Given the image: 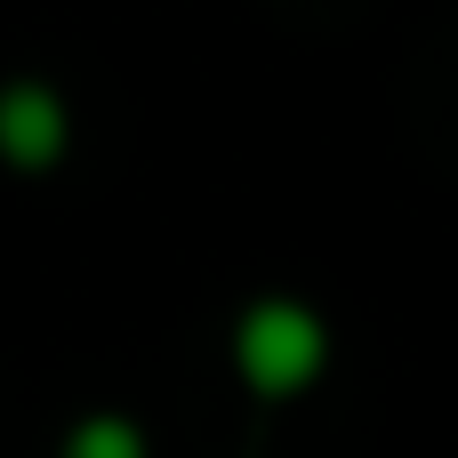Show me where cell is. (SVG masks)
<instances>
[{
	"label": "cell",
	"instance_id": "1",
	"mask_svg": "<svg viewBox=\"0 0 458 458\" xmlns=\"http://www.w3.org/2000/svg\"><path fill=\"white\" fill-rule=\"evenodd\" d=\"M322 362H330V330L298 298H258L233 322V370H242L250 394H274V403L282 394H306L322 378Z\"/></svg>",
	"mask_w": 458,
	"mask_h": 458
},
{
	"label": "cell",
	"instance_id": "2",
	"mask_svg": "<svg viewBox=\"0 0 458 458\" xmlns=\"http://www.w3.org/2000/svg\"><path fill=\"white\" fill-rule=\"evenodd\" d=\"M64 137H72V121H64V97L48 81H8L0 89V161L8 169H56Z\"/></svg>",
	"mask_w": 458,
	"mask_h": 458
},
{
	"label": "cell",
	"instance_id": "3",
	"mask_svg": "<svg viewBox=\"0 0 458 458\" xmlns=\"http://www.w3.org/2000/svg\"><path fill=\"white\" fill-rule=\"evenodd\" d=\"M64 458H145V435L121 419V411H97L64 435Z\"/></svg>",
	"mask_w": 458,
	"mask_h": 458
}]
</instances>
